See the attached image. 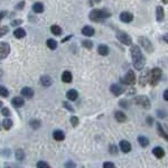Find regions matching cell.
<instances>
[{
    "label": "cell",
    "mask_w": 168,
    "mask_h": 168,
    "mask_svg": "<svg viewBox=\"0 0 168 168\" xmlns=\"http://www.w3.org/2000/svg\"><path fill=\"white\" fill-rule=\"evenodd\" d=\"M131 56H132L135 69H138V71H142L145 65H146V60H145L140 48L138 47V45H132V47H131Z\"/></svg>",
    "instance_id": "6da1fadb"
},
{
    "label": "cell",
    "mask_w": 168,
    "mask_h": 168,
    "mask_svg": "<svg viewBox=\"0 0 168 168\" xmlns=\"http://www.w3.org/2000/svg\"><path fill=\"white\" fill-rule=\"evenodd\" d=\"M110 16H111V13L106 9H93L90 13V19L95 21V23H101L104 19L109 18Z\"/></svg>",
    "instance_id": "7a4b0ae2"
},
{
    "label": "cell",
    "mask_w": 168,
    "mask_h": 168,
    "mask_svg": "<svg viewBox=\"0 0 168 168\" xmlns=\"http://www.w3.org/2000/svg\"><path fill=\"white\" fill-rule=\"evenodd\" d=\"M162 72L159 67H155V69H152L151 71H150L149 83L152 85V86L157 85V84H158V82L160 81V79H162Z\"/></svg>",
    "instance_id": "3957f363"
},
{
    "label": "cell",
    "mask_w": 168,
    "mask_h": 168,
    "mask_svg": "<svg viewBox=\"0 0 168 168\" xmlns=\"http://www.w3.org/2000/svg\"><path fill=\"white\" fill-rule=\"evenodd\" d=\"M138 42L147 53H152L154 52V46H152L149 38L145 37V36H140V37H138Z\"/></svg>",
    "instance_id": "277c9868"
},
{
    "label": "cell",
    "mask_w": 168,
    "mask_h": 168,
    "mask_svg": "<svg viewBox=\"0 0 168 168\" xmlns=\"http://www.w3.org/2000/svg\"><path fill=\"white\" fill-rule=\"evenodd\" d=\"M135 103H137L138 106H142L145 109H149L151 106V102L146 95H139L137 98H135Z\"/></svg>",
    "instance_id": "5b68a950"
},
{
    "label": "cell",
    "mask_w": 168,
    "mask_h": 168,
    "mask_svg": "<svg viewBox=\"0 0 168 168\" xmlns=\"http://www.w3.org/2000/svg\"><path fill=\"white\" fill-rule=\"evenodd\" d=\"M117 38H118V40L120 43H122L123 45H127V46H130L132 45V39L131 37L125 33V31H118L117 33Z\"/></svg>",
    "instance_id": "8992f818"
},
{
    "label": "cell",
    "mask_w": 168,
    "mask_h": 168,
    "mask_svg": "<svg viewBox=\"0 0 168 168\" xmlns=\"http://www.w3.org/2000/svg\"><path fill=\"white\" fill-rule=\"evenodd\" d=\"M136 80H137V79H136L135 72L129 69V71L125 73V77L122 79V82L125 83V84H135V83H136Z\"/></svg>",
    "instance_id": "52a82bcc"
},
{
    "label": "cell",
    "mask_w": 168,
    "mask_h": 168,
    "mask_svg": "<svg viewBox=\"0 0 168 168\" xmlns=\"http://www.w3.org/2000/svg\"><path fill=\"white\" fill-rule=\"evenodd\" d=\"M10 53V46L7 43H0V60L6 58Z\"/></svg>",
    "instance_id": "ba28073f"
},
{
    "label": "cell",
    "mask_w": 168,
    "mask_h": 168,
    "mask_svg": "<svg viewBox=\"0 0 168 168\" xmlns=\"http://www.w3.org/2000/svg\"><path fill=\"white\" fill-rule=\"evenodd\" d=\"M120 20L122 23H125V24H129L133 20V15L129 11H123V13H120Z\"/></svg>",
    "instance_id": "9c48e42d"
},
{
    "label": "cell",
    "mask_w": 168,
    "mask_h": 168,
    "mask_svg": "<svg viewBox=\"0 0 168 168\" xmlns=\"http://www.w3.org/2000/svg\"><path fill=\"white\" fill-rule=\"evenodd\" d=\"M120 149L122 152L125 154H128L131 151V143L128 141V140H121L120 141Z\"/></svg>",
    "instance_id": "30bf717a"
},
{
    "label": "cell",
    "mask_w": 168,
    "mask_h": 168,
    "mask_svg": "<svg viewBox=\"0 0 168 168\" xmlns=\"http://www.w3.org/2000/svg\"><path fill=\"white\" fill-rule=\"evenodd\" d=\"M110 90H111V92L113 93V95H116V96H119V95H121V94L123 93V89L119 84H112Z\"/></svg>",
    "instance_id": "8fae6325"
},
{
    "label": "cell",
    "mask_w": 168,
    "mask_h": 168,
    "mask_svg": "<svg viewBox=\"0 0 168 168\" xmlns=\"http://www.w3.org/2000/svg\"><path fill=\"white\" fill-rule=\"evenodd\" d=\"M156 19H157L159 23H162V20L165 19V11H164L162 6H158L156 8Z\"/></svg>",
    "instance_id": "7c38bea8"
},
{
    "label": "cell",
    "mask_w": 168,
    "mask_h": 168,
    "mask_svg": "<svg viewBox=\"0 0 168 168\" xmlns=\"http://www.w3.org/2000/svg\"><path fill=\"white\" fill-rule=\"evenodd\" d=\"M21 95L25 96V98L30 99V98L34 96V90H33L31 87H28V86L23 87V89H21Z\"/></svg>",
    "instance_id": "4fadbf2b"
},
{
    "label": "cell",
    "mask_w": 168,
    "mask_h": 168,
    "mask_svg": "<svg viewBox=\"0 0 168 168\" xmlns=\"http://www.w3.org/2000/svg\"><path fill=\"white\" fill-rule=\"evenodd\" d=\"M94 33H95V31H94V29L91 26H84V27L82 28V34H83L84 36H87V37L93 36Z\"/></svg>",
    "instance_id": "5bb4252c"
},
{
    "label": "cell",
    "mask_w": 168,
    "mask_h": 168,
    "mask_svg": "<svg viewBox=\"0 0 168 168\" xmlns=\"http://www.w3.org/2000/svg\"><path fill=\"white\" fill-rule=\"evenodd\" d=\"M40 83H42V85H43V86L48 87V86L52 85L53 81H52L50 76H48V75H43V76L40 77Z\"/></svg>",
    "instance_id": "9a60e30c"
},
{
    "label": "cell",
    "mask_w": 168,
    "mask_h": 168,
    "mask_svg": "<svg viewBox=\"0 0 168 168\" xmlns=\"http://www.w3.org/2000/svg\"><path fill=\"white\" fill-rule=\"evenodd\" d=\"M53 138L57 141H63L65 139V133L62 130H55L53 132Z\"/></svg>",
    "instance_id": "2e32d148"
},
{
    "label": "cell",
    "mask_w": 168,
    "mask_h": 168,
    "mask_svg": "<svg viewBox=\"0 0 168 168\" xmlns=\"http://www.w3.org/2000/svg\"><path fill=\"white\" fill-rule=\"evenodd\" d=\"M72 79H73V76H72V73L69 72V71H64L62 74V81L64 83H71L72 82Z\"/></svg>",
    "instance_id": "e0dca14e"
},
{
    "label": "cell",
    "mask_w": 168,
    "mask_h": 168,
    "mask_svg": "<svg viewBox=\"0 0 168 168\" xmlns=\"http://www.w3.org/2000/svg\"><path fill=\"white\" fill-rule=\"evenodd\" d=\"M13 36L17 38V39H21V38H24L26 36V31L24 28H17V29H15L13 31Z\"/></svg>",
    "instance_id": "ac0fdd59"
},
{
    "label": "cell",
    "mask_w": 168,
    "mask_h": 168,
    "mask_svg": "<svg viewBox=\"0 0 168 168\" xmlns=\"http://www.w3.org/2000/svg\"><path fill=\"white\" fill-rule=\"evenodd\" d=\"M98 53H99L100 55H102V56H106L109 53H110V50H109V47H108L106 45L101 44L99 47H98Z\"/></svg>",
    "instance_id": "d6986e66"
},
{
    "label": "cell",
    "mask_w": 168,
    "mask_h": 168,
    "mask_svg": "<svg viewBox=\"0 0 168 168\" xmlns=\"http://www.w3.org/2000/svg\"><path fill=\"white\" fill-rule=\"evenodd\" d=\"M11 103H13V106H16V108H20V106H23L25 104V101L23 98H19V96H16V98H13L11 100Z\"/></svg>",
    "instance_id": "ffe728a7"
},
{
    "label": "cell",
    "mask_w": 168,
    "mask_h": 168,
    "mask_svg": "<svg viewBox=\"0 0 168 168\" xmlns=\"http://www.w3.org/2000/svg\"><path fill=\"white\" fill-rule=\"evenodd\" d=\"M114 118L118 122H125L127 121V116H125L123 112L121 111H117L114 113Z\"/></svg>",
    "instance_id": "44dd1931"
},
{
    "label": "cell",
    "mask_w": 168,
    "mask_h": 168,
    "mask_svg": "<svg viewBox=\"0 0 168 168\" xmlns=\"http://www.w3.org/2000/svg\"><path fill=\"white\" fill-rule=\"evenodd\" d=\"M66 98L69 100V101H75V100L79 98V93L76 90H69V92L66 93Z\"/></svg>",
    "instance_id": "7402d4cb"
},
{
    "label": "cell",
    "mask_w": 168,
    "mask_h": 168,
    "mask_svg": "<svg viewBox=\"0 0 168 168\" xmlns=\"http://www.w3.org/2000/svg\"><path fill=\"white\" fill-rule=\"evenodd\" d=\"M152 154L157 157V158H162L165 156V150L162 149V147H156L152 149Z\"/></svg>",
    "instance_id": "603a6c76"
},
{
    "label": "cell",
    "mask_w": 168,
    "mask_h": 168,
    "mask_svg": "<svg viewBox=\"0 0 168 168\" xmlns=\"http://www.w3.org/2000/svg\"><path fill=\"white\" fill-rule=\"evenodd\" d=\"M33 10L36 13H42L44 11V5L42 2H35L33 5Z\"/></svg>",
    "instance_id": "cb8c5ba5"
},
{
    "label": "cell",
    "mask_w": 168,
    "mask_h": 168,
    "mask_svg": "<svg viewBox=\"0 0 168 168\" xmlns=\"http://www.w3.org/2000/svg\"><path fill=\"white\" fill-rule=\"evenodd\" d=\"M149 77H150V72H145L141 76H140V84L141 85H145L147 82H149Z\"/></svg>",
    "instance_id": "d4e9b609"
},
{
    "label": "cell",
    "mask_w": 168,
    "mask_h": 168,
    "mask_svg": "<svg viewBox=\"0 0 168 168\" xmlns=\"http://www.w3.org/2000/svg\"><path fill=\"white\" fill-rule=\"evenodd\" d=\"M50 31H52V34H53V35H55V36H60V35H62V28L57 25L52 26V27H50Z\"/></svg>",
    "instance_id": "484cf974"
},
{
    "label": "cell",
    "mask_w": 168,
    "mask_h": 168,
    "mask_svg": "<svg viewBox=\"0 0 168 168\" xmlns=\"http://www.w3.org/2000/svg\"><path fill=\"white\" fill-rule=\"evenodd\" d=\"M46 45H47V47L50 48V50H56L57 48V42H56L55 39H47V42H46Z\"/></svg>",
    "instance_id": "4316f807"
},
{
    "label": "cell",
    "mask_w": 168,
    "mask_h": 168,
    "mask_svg": "<svg viewBox=\"0 0 168 168\" xmlns=\"http://www.w3.org/2000/svg\"><path fill=\"white\" fill-rule=\"evenodd\" d=\"M138 142L140 143L141 147H147L149 145V140L146 137H143V136H139L138 137Z\"/></svg>",
    "instance_id": "83f0119b"
},
{
    "label": "cell",
    "mask_w": 168,
    "mask_h": 168,
    "mask_svg": "<svg viewBox=\"0 0 168 168\" xmlns=\"http://www.w3.org/2000/svg\"><path fill=\"white\" fill-rule=\"evenodd\" d=\"M157 125V129H158V132H159V135L162 136V138H165L166 140H168V135L165 132V130L162 129V125L160 123H156Z\"/></svg>",
    "instance_id": "f1b7e54d"
},
{
    "label": "cell",
    "mask_w": 168,
    "mask_h": 168,
    "mask_svg": "<svg viewBox=\"0 0 168 168\" xmlns=\"http://www.w3.org/2000/svg\"><path fill=\"white\" fill-rule=\"evenodd\" d=\"M2 127L6 129V130H9L11 127H13V121L10 119H5L2 121Z\"/></svg>",
    "instance_id": "f546056e"
},
{
    "label": "cell",
    "mask_w": 168,
    "mask_h": 168,
    "mask_svg": "<svg viewBox=\"0 0 168 168\" xmlns=\"http://www.w3.org/2000/svg\"><path fill=\"white\" fill-rule=\"evenodd\" d=\"M16 159L19 160V162H23L25 159V154L23 150H17L16 151Z\"/></svg>",
    "instance_id": "4dcf8cb0"
},
{
    "label": "cell",
    "mask_w": 168,
    "mask_h": 168,
    "mask_svg": "<svg viewBox=\"0 0 168 168\" xmlns=\"http://www.w3.org/2000/svg\"><path fill=\"white\" fill-rule=\"evenodd\" d=\"M29 125L33 129H38L39 127H40V121L39 120H36V119H34V120H31L30 122H29Z\"/></svg>",
    "instance_id": "1f68e13d"
},
{
    "label": "cell",
    "mask_w": 168,
    "mask_h": 168,
    "mask_svg": "<svg viewBox=\"0 0 168 168\" xmlns=\"http://www.w3.org/2000/svg\"><path fill=\"white\" fill-rule=\"evenodd\" d=\"M0 95L4 96V98H7V96L9 95V91H8L5 86H1V85H0Z\"/></svg>",
    "instance_id": "d6a6232c"
},
{
    "label": "cell",
    "mask_w": 168,
    "mask_h": 168,
    "mask_svg": "<svg viewBox=\"0 0 168 168\" xmlns=\"http://www.w3.org/2000/svg\"><path fill=\"white\" fill-rule=\"evenodd\" d=\"M82 45H83V47H85L87 50H91V48L93 47V43H92L91 40H83V42H82Z\"/></svg>",
    "instance_id": "836d02e7"
},
{
    "label": "cell",
    "mask_w": 168,
    "mask_h": 168,
    "mask_svg": "<svg viewBox=\"0 0 168 168\" xmlns=\"http://www.w3.org/2000/svg\"><path fill=\"white\" fill-rule=\"evenodd\" d=\"M9 31V28H8V26H1L0 27V37H2V36H5L7 33Z\"/></svg>",
    "instance_id": "e575fe53"
},
{
    "label": "cell",
    "mask_w": 168,
    "mask_h": 168,
    "mask_svg": "<svg viewBox=\"0 0 168 168\" xmlns=\"http://www.w3.org/2000/svg\"><path fill=\"white\" fill-rule=\"evenodd\" d=\"M79 122H80V121H79V118H77V117L73 116V117L71 118V123H72L73 127H76V125H79Z\"/></svg>",
    "instance_id": "d590c367"
},
{
    "label": "cell",
    "mask_w": 168,
    "mask_h": 168,
    "mask_svg": "<svg viewBox=\"0 0 168 168\" xmlns=\"http://www.w3.org/2000/svg\"><path fill=\"white\" fill-rule=\"evenodd\" d=\"M1 114L5 116V117H9L10 116V110L8 108H2L1 109Z\"/></svg>",
    "instance_id": "8d00e7d4"
},
{
    "label": "cell",
    "mask_w": 168,
    "mask_h": 168,
    "mask_svg": "<svg viewBox=\"0 0 168 168\" xmlns=\"http://www.w3.org/2000/svg\"><path fill=\"white\" fill-rule=\"evenodd\" d=\"M36 166L39 168H47V167H50V165L47 164V162H38L37 164H36Z\"/></svg>",
    "instance_id": "74e56055"
},
{
    "label": "cell",
    "mask_w": 168,
    "mask_h": 168,
    "mask_svg": "<svg viewBox=\"0 0 168 168\" xmlns=\"http://www.w3.org/2000/svg\"><path fill=\"white\" fill-rule=\"evenodd\" d=\"M110 154H112V155H117V154H118V148H117L114 145H111V146H110Z\"/></svg>",
    "instance_id": "f35d334b"
},
{
    "label": "cell",
    "mask_w": 168,
    "mask_h": 168,
    "mask_svg": "<svg viewBox=\"0 0 168 168\" xmlns=\"http://www.w3.org/2000/svg\"><path fill=\"white\" fill-rule=\"evenodd\" d=\"M23 24V20L21 19H17V20H13V21H11V24L10 25L11 26H19Z\"/></svg>",
    "instance_id": "ab89813d"
},
{
    "label": "cell",
    "mask_w": 168,
    "mask_h": 168,
    "mask_svg": "<svg viewBox=\"0 0 168 168\" xmlns=\"http://www.w3.org/2000/svg\"><path fill=\"white\" fill-rule=\"evenodd\" d=\"M63 106H64V108H66L67 110H69V111H74V109L72 108V106H71L69 103H67V102H64V103H63Z\"/></svg>",
    "instance_id": "60d3db41"
},
{
    "label": "cell",
    "mask_w": 168,
    "mask_h": 168,
    "mask_svg": "<svg viewBox=\"0 0 168 168\" xmlns=\"http://www.w3.org/2000/svg\"><path fill=\"white\" fill-rule=\"evenodd\" d=\"M103 167H104V168L114 167V164H113V162H104V164H103Z\"/></svg>",
    "instance_id": "b9f144b4"
},
{
    "label": "cell",
    "mask_w": 168,
    "mask_h": 168,
    "mask_svg": "<svg viewBox=\"0 0 168 168\" xmlns=\"http://www.w3.org/2000/svg\"><path fill=\"white\" fill-rule=\"evenodd\" d=\"M65 167H75V164L72 162H69L65 164Z\"/></svg>",
    "instance_id": "7bdbcfd3"
},
{
    "label": "cell",
    "mask_w": 168,
    "mask_h": 168,
    "mask_svg": "<svg viewBox=\"0 0 168 168\" xmlns=\"http://www.w3.org/2000/svg\"><path fill=\"white\" fill-rule=\"evenodd\" d=\"M164 99H165L168 102V90L164 91Z\"/></svg>",
    "instance_id": "ee69618b"
},
{
    "label": "cell",
    "mask_w": 168,
    "mask_h": 168,
    "mask_svg": "<svg viewBox=\"0 0 168 168\" xmlns=\"http://www.w3.org/2000/svg\"><path fill=\"white\" fill-rule=\"evenodd\" d=\"M24 5H25V2H24V1H21V2L19 4V5H17V9H23Z\"/></svg>",
    "instance_id": "f6af8a7d"
},
{
    "label": "cell",
    "mask_w": 168,
    "mask_h": 168,
    "mask_svg": "<svg viewBox=\"0 0 168 168\" xmlns=\"http://www.w3.org/2000/svg\"><path fill=\"white\" fill-rule=\"evenodd\" d=\"M5 15H6V11H1V13H0V21H1L2 19H4Z\"/></svg>",
    "instance_id": "bcb514c9"
},
{
    "label": "cell",
    "mask_w": 168,
    "mask_h": 168,
    "mask_svg": "<svg viewBox=\"0 0 168 168\" xmlns=\"http://www.w3.org/2000/svg\"><path fill=\"white\" fill-rule=\"evenodd\" d=\"M162 39L166 42V43L168 44V34H166V35H164V37H162Z\"/></svg>",
    "instance_id": "7dc6e473"
},
{
    "label": "cell",
    "mask_w": 168,
    "mask_h": 168,
    "mask_svg": "<svg viewBox=\"0 0 168 168\" xmlns=\"http://www.w3.org/2000/svg\"><path fill=\"white\" fill-rule=\"evenodd\" d=\"M120 104H121V106H123V108H127V102H125V101H121V102H120Z\"/></svg>",
    "instance_id": "c3c4849f"
},
{
    "label": "cell",
    "mask_w": 168,
    "mask_h": 168,
    "mask_svg": "<svg viewBox=\"0 0 168 168\" xmlns=\"http://www.w3.org/2000/svg\"><path fill=\"white\" fill-rule=\"evenodd\" d=\"M147 122L149 123V125H152V119H151V118H147Z\"/></svg>",
    "instance_id": "681fc988"
},
{
    "label": "cell",
    "mask_w": 168,
    "mask_h": 168,
    "mask_svg": "<svg viewBox=\"0 0 168 168\" xmlns=\"http://www.w3.org/2000/svg\"><path fill=\"white\" fill-rule=\"evenodd\" d=\"M162 4H165V5H166V4H168V0H162Z\"/></svg>",
    "instance_id": "f907efd6"
},
{
    "label": "cell",
    "mask_w": 168,
    "mask_h": 168,
    "mask_svg": "<svg viewBox=\"0 0 168 168\" xmlns=\"http://www.w3.org/2000/svg\"><path fill=\"white\" fill-rule=\"evenodd\" d=\"M2 74H4V72H2V71H1V69H0V79H1V77H2Z\"/></svg>",
    "instance_id": "816d5d0a"
},
{
    "label": "cell",
    "mask_w": 168,
    "mask_h": 168,
    "mask_svg": "<svg viewBox=\"0 0 168 168\" xmlns=\"http://www.w3.org/2000/svg\"><path fill=\"white\" fill-rule=\"evenodd\" d=\"M1 106H2V102H1V101H0V108H1Z\"/></svg>",
    "instance_id": "f5cc1de1"
},
{
    "label": "cell",
    "mask_w": 168,
    "mask_h": 168,
    "mask_svg": "<svg viewBox=\"0 0 168 168\" xmlns=\"http://www.w3.org/2000/svg\"><path fill=\"white\" fill-rule=\"evenodd\" d=\"M95 1H96V2H100V1H101V0H95Z\"/></svg>",
    "instance_id": "db71d44e"
},
{
    "label": "cell",
    "mask_w": 168,
    "mask_h": 168,
    "mask_svg": "<svg viewBox=\"0 0 168 168\" xmlns=\"http://www.w3.org/2000/svg\"><path fill=\"white\" fill-rule=\"evenodd\" d=\"M1 125H1V123H0V129H1Z\"/></svg>",
    "instance_id": "11a10c76"
}]
</instances>
